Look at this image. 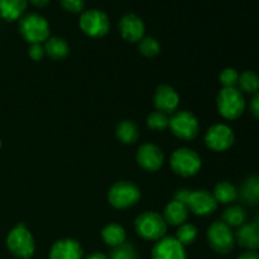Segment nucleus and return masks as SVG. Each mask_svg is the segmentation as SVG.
<instances>
[{
	"mask_svg": "<svg viewBox=\"0 0 259 259\" xmlns=\"http://www.w3.org/2000/svg\"><path fill=\"white\" fill-rule=\"evenodd\" d=\"M19 33L28 43L37 45L45 43L50 38V23L43 15L29 13L19 19Z\"/></svg>",
	"mask_w": 259,
	"mask_h": 259,
	"instance_id": "nucleus-1",
	"label": "nucleus"
},
{
	"mask_svg": "<svg viewBox=\"0 0 259 259\" xmlns=\"http://www.w3.org/2000/svg\"><path fill=\"white\" fill-rule=\"evenodd\" d=\"M136 232L142 239L158 242L167 232V223L163 217L156 211H144L136 218Z\"/></svg>",
	"mask_w": 259,
	"mask_h": 259,
	"instance_id": "nucleus-2",
	"label": "nucleus"
},
{
	"mask_svg": "<svg viewBox=\"0 0 259 259\" xmlns=\"http://www.w3.org/2000/svg\"><path fill=\"white\" fill-rule=\"evenodd\" d=\"M7 247L17 259H29L35 252V242L32 233L24 224L13 228L7 237Z\"/></svg>",
	"mask_w": 259,
	"mask_h": 259,
	"instance_id": "nucleus-3",
	"label": "nucleus"
},
{
	"mask_svg": "<svg viewBox=\"0 0 259 259\" xmlns=\"http://www.w3.org/2000/svg\"><path fill=\"white\" fill-rule=\"evenodd\" d=\"M217 106L223 118L227 120H235L244 113V95L237 88H223L218 94Z\"/></svg>",
	"mask_w": 259,
	"mask_h": 259,
	"instance_id": "nucleus-4",
	"label": "nucleus"
},
{
	"mask_svg": "<svg viewBox=\"0 0 259 259\" xmlns=\"http://www.w3.org/2000/svg\"><path fill=\"white\" fill-rule=\"evenodd\" d=\"M141 190L132 181H118L110 187L108 192V201L118 210L129 209L138 204L141 200Z\"/></svg>",
	"mask_w": 259,
	"mask_h": 259,
	"instance_id": "nucleus-5",
	"label": "nucleus"
},
{
	"mask_svg": "<svg viewBox=\"0 0 259 259\" xmlns=\"http://www.w3.org/2000/svg\"><path fill=\"white\" fill-rule=\"evenodd\" d=\"M172 171L181 177H192L201 169L202 161L197 152L190 148H179L169 159Z\"/></svg>",
	"mask_w": 259,
	"mask_h": 259,
	"instance_id": "nucleus-6",
	"label": "nucleus"
},
{
	"mask_svg": "<svg viewBox=\"0 0 259 259\" xmlns=\"http://www.w3.org/2000/svg\"><path fill=\"white\" fill-rule=\"evenodd\" d=\"M206 238L210 248L219 254H228L234 248V233H233L232 228L228 227L223 220H218L210 225L206 233Z\"/></svg>",
	"mask_w": 259,
	"mask_h": 259,
	"instance_id": "nucleus-7",
	"label": "nucleus"
},
{
	"mask_svg": "<svg viewBox=\"0 0 259 259\" xmlns=\"http://www.w3.org/2000/svg\"><path fill=\"white\" fill-rule=\"evenodd\" d=\"M169 129L176 138L181 141H194L200 131V124L196 116L186 110L174 113L169 118Z\"/></svg>",
	"mask_w": 259,
	"mask_h": 259,
	"instance_id": "nucleus-8",
	"label": "nucleus"
},
{
	"mask_svg": "<svg viewBox=\"0 0 259 259\" xmlns=\"http://www.w3.org/2000/svg\"><path fill=\"white\" fill-rule=\"evenodd\" d=\"M80 29L91 38H101L110 30V20L104 12L99 9H89L82 12L78 20Z\"/></svg>",
	"mask_w": 259,
	"mask_h": 259,
	"instance_id": "nucleus-9",
	"label": "nucleus"
},
{
	"mask_svg": "<svg viewBox=\"0 0 259 259\" xmlns=\"http://www.w3.org/2000/svg\"><path fill=\"white\" fill-rule=\"evenodd\" d=\"M234 141V132L227 124H214L205 133V144L214 152L228 151Z\"/></svg>",
	"mask_w": 259,
	"mask_h": 259,
	"instance_id": "nucleus-10",
	"label": "nucleus"
},
{
	"mask_svg": "<svg viewBox=\"0 0 259 259\" xmlns=\"http://www.w3.org/2000/svg\"><path fill=\"white\" fill-rule=\"evenodd\" d=\"M186 205L190 211L197 217H209L218 209V201L207 190H191Z\"/></svg>",
	"mask_w": 259,
	"mask_h": 259,
	"instance_id": "nucleus-11",
	"label": "nucleus"
},
{
	"mask_svg": "<svg viewBox=\"0 0 259 259\" xmlns=\"http://www.w3.org/2000/svg\"><path fill=\"white\" fill-rule=\"evenodd\" d=\"M136 159L143 169L148 172H156L163 166L164 153L156 144L144 143L137 151Z\"/></svg>",
	"mask_w": 259,
	"mask_h": 259,
	"instance_id": "nucleus-12",
	"label": "nucleus"
},
{
	"mask_svg": "<svg viewBox=\"0 0 259 259\" xmlns=\"http://www.w3.org/2000/svg\"><path fill=\"white\" fill-rule=\"evenodd\" d=\"M118 28L123 39L131 43L139 42L144 37V33H146L144 22L142 20L141 17H138L134 13L124 14L119 20Z\"/></svg>",
	"mask_w": 259,
	"mask_h": 259,
	"instance_id": "nucleus-13",
	"label": "nucleus"
},
{
	"mask_svg": "<svg viewBox=\"0 0 259 259\" xmlns=\"http://www.w3.org/2000/svg\"><path fill=\"white\" fill-rule=\"evenodd\" d=\"M152 259H187L186 249L175 237H163L154 244Z\"/></svg>",
	"mask_w": 259,
	"mask_h": 259,
	"instance_id": "nucleus-14",
	"label": "nucleus"
},
{
	"mask_svg": "<svg viewBox=\"0 0 259 259\" xmlns=\"http://www.w3.org/2000/svg\"><path fill=\"white\" fill-rule=\"evenodd\" d=\"M154 106L158 111L164 114H174L179 109L180 95L172 86L159 85L154 91Z\"/></svg>",
	"mask_w": 259,
	"mask_h": 259,
	"instance_id": "nucleus-15",
	"label": "nucleus"
},
{
	"mask_svg": "<svg viewBox=\"0 0 259 259\" xmlns=\"http://www.w3.org/2000/svg\"><path fill=\"white\" fill-rule=\"evenodd\" d=\"M82 247L72 238L57 240L50 250V259H82Z\"/></svg>",
	"mask_w": 259,
	"mask_h": 259,
	"instance_id": "nucleus-16",
	"label": "nucleus"
},
{
	"mask_svg": "<svg viewBox=\"0 0 259 259\" xmlns=\"http://www.w3.org/2000/svg\"><path fill=\"white\" fill-rule=\"evenodd\" d=\"M235 242L247 250L259 248V225L255 223H244L235 233Z\"/></svg>",
	"mask_w": 259,
	"mask_h": 259,
	"instance_id": "nucleus-17",
	"label": "nucleus"
},
{
	"mask_svg": "<svg viewBox=\"0 0 259 259\" xmlns=\"http://www.w3.org/2000/svg\"><path fill=\"white\" fill-rule=\"evenodd\" d=\"M189 207L187 205L182 204V202L174 201L168 202L164 207L163 211V219L167 223V225H172V227H180V225L185 224L189 218Z\"/></svg>",
	"mask_w": 259,
	"mask_h": 259,
	"instance_id": "nucleus-18",
	"label": "nucleus"
},
{
	"mask_svg": "<svg viewBox=\"0 0 259 259\" xmlns=\"http://www.w3.org/2000/svg\"><path fill=\"white\" fill-rule=\"evenodd\" d=\"M28 0H0V17L7 22H14L24 15Z\"/></svg>",
	"mask_w": 259,
	"mask_h": 259,
	"instance_id": "nucleus-19",
	"label": "nucleus"
},
{
	"mask_svg": "<svg viewBox=\"0 0 259 259\" xmlns=\"http://www.w3.org/2000/svg\"><path fill=\"white\" fill-rule=\"evenodd\" d=\"M43 47H45L46 56L53 61L63 60L70 53V46L61 37H50L45 42Z\"/></svg>",
	"mask_w": 259,
	"mask_h": 259,
	"instance_id": "nucleus-20",
	"label": "nucleus"
},
{
	"mask_svg": "<svg viewBox=\"0 0 259 259\" xmlns=\"http://www.w3.org/2000/svg\"><path fill=\"white\" fill-rule=\"evenodd\" d=\"M101 238L106 245L115 248L125 243L126 233L121 225L116 224V223H110L101 230Z\"/></svg>",
	"mask_w": 259,
	"mask_h": 259,
	"instance_id": "nucleus-21",
	"label": "nucleus"
},
{
	"mask_svg": "<svg viewBox=\"0 0 259 259\" xmlns=\"http://www.w3.org/2000/svg\"><path fill=\"white\" fill-rule=\"evenodd\" d=\"M212 195H214L218 204L220 202V204L228 205V204H232V202H234L235 200L238 199L239 192H238L237 187H235L232 182L222 181L219 182V184H217Z\"/></svg>",
	"mask_w": 259,
	"mask_h": 259,
	"instance_id": "nucleus-22",
	"label": "nucleus"
},
{
	"mask_svg": "<svg viewBox=\"0 0 259 259\" xmlns=\"http://www.w3.org/2000/svg\"><path fill=\"white\" fill-rule=\"evenodd\" d=\"M116 138L124 144H133L139 138V129L132 120H123L116 125Z\"/></svg>",
	"mask_w": 259,
	"mask_h": 259,
	"instance_id": "nucleus-23",
	"label": "nucleus"
},
{
	"mask_svg": "<svg viewBox=\"0 0 259 259\" xmlns=\"http://www.w3.org/2000/svg\"><path fill=\"white\" fill-rule=\"evenodd\" d=\"M240 197L249 205L259 204V177L250 176L243 182L240 189Z\"/></svg>",
	"mask_w": 259,
	"mask_h": 259,
	"instance_id": "nucleus-24",
	"label": "nucleus"
},
{
	"mask_svg": "<svg viewBox=\"0 0 259 259\" xmlns=\"http://www.w3.org/2000/svg\"><path fill=\"white\" fill-rule=\"evenodd\" d=\"M245 219H247V212L242 206H238V205H232L223 212V222L230 228L242 227L245 223Z\"/></svg>",
	"mask_w": 259,
	"mask_h": 259,
	"instance_id": "nucleus-25",
	"label": "nucleus"
},
{
	"mask_svg": "<svg viewBox=\"0 0 259 259\" xmlns=\"http://www.w3.org/2000/svg\"><path fill=\"white\" fill-rule=\"evenodd\" d=\"M238 85H239V90L245 94H253L259 91V76L254 71H244L239 75V80H238Z\"/></svg>",
	"mask_w": 259,
	"mask_h": 259,
	"instance_id": "nucleus-26",
	"label": "nucleus"
},
{
	"mask_svg": "<svg viewBox=\"0 0 259 259\" xmlns=\"http://www.w3.org/2000/svg\"><path fill=\"white\" fill-rule=\"evenodd\" d=\"M197 234H199V230H197V228L194 224L185 223V224L180 225L175 238L185 247V245L192 244L196 240Z\"/></svg>",
	"mask_w": 259,
	"mask_h": 259,
	"instance_id": "nucleus-27",
	"label": "nucleus"
},
{
	"mask_svg": "<svg viewBox=\"0 0 259 259\" xmlns=\"http://www.w3.org/2000/svg\"><path fill=\"white\" fill-rule=\"evenodd\" d=\"M147 126L151 131L163 132L169 126V118L167 114L156 110L147 116Z\"/></svg>",
	"mask_w": 259,
	"mask_h": 259,
	"instance_id": "nucleus-28",
	"label": "nucleus"
},
{
	"mask_svg": "<svg viewBox=\"0 0 259 259\" xmlns=\"http://www.w3.org/2000/svg\"><path fill=\"white\" fill-rule=\"evenodd\" d=\"M139 52L144 56V57H156L161 51V45L156 38L147 35L139 40Z\"/></svg>",
	"mask_w": 259,
	"mask_h": 259,
	"instance_id": "nucleus-29",
	"label": "nucleus"
},
{
	"mask_svg": "<svg viewBox=\"0 0 259 259\" xmlns=\"http://www.w3.org/2000/svg\"><path fill=\"white\" fill-rule=\"evenodd\" d=\"M110 259H138L136 248L129 243H123L119 247L113 248L110 253Z\"/></svg>",
	"mask_w": 259,
	"mask_h": 259,
	"instance_id": "nucleus-30",
	"label": "nucleus"
},
{
	"mask_svg": "<svg viewBox=\"0 0 259 259\" xmlns=\"http://www.w3.org/2000/svg\"><path fill=\"white\" fill-rule=\"evenodd\" d=\"M219 80L224 88H235L238 85V80H239V73L235 68L228 67L222 71Z\"/></svg>",
	"mask_w": 259,
	"mask_h": 259,
	"instance_id": "nucleus-31",
	"label": "nucleus"
},
{
	"mask_svg": "<svg viewBox=\"0 0 259 259\" xmlns=\"http://www.w3.org/2000/svg\"><path fill=\"white\" fill-rule=\"evenodd\" d=\"M60 3L63 9L72 14L82 13L83 8H85V0H60Z\"/></svg>",
	"mask_w": 259,
	"mask_h": 259,
	"instance_id": "nucleus-32",
	"label": "nucleus"
},
{
	"mask_svg": "<svg viewBox=\"0 0 259 259\" xmlns=\"http://www.w3.org/2000/svg\"><path fill=\"white\" fill-rule=\"evenodd\" d=\"M28 55H29V57L33 61H42L43 57L46 56L45 47L42 45H39V43H37V45H30L29 50H28Z\"/></svg>",
	"mask_w": 259,
	"mask_h": 259,
	"instance_id": "nucleus-33",
	"label": "nucleus"
},
{
	"mask_svg": "<svg viewBox=\"0 0 259 259\" xmlns=\"http://www.w3.org/2000/svg\"><path fill=\"white\" fill-rule=\"evenodd\" d=\"M190 192H191V190H189V189L177 190L176 194H175V200L186 205L187 200H189V196H190Z\"/></svg>",
	"mask_w": 259,
	"mask_h": 259,
	"instance_id": "nucleus-34",
	"label": "nucleus"
},
{
	"mask_svg": "<svg viewBox=\"0 0 259 259\" xmlns=\"http://www.w3.org/2000/svg\"><path fill=\"white\" fill-rule=\"evenodd\" d=\"M249 109H250V113L253 114V116H255V118L259 119V91L253 95L252 100H250Z\"/></svg>",
	"mask_w": 259,
	"mask_h": 259,
	"instance_id": "nucleus-35",
	"label": "nucleus"
},
{
	"mask_svg": "<svg viewBox=\"0 0 259 259\" xmlns=\"http://www.w3.org/2000/svg\"><path fill=\"white\" fill-rule=\"evenodd\" d=\"M237 259H259V253L255 250H247V252L242 253Z\"/></svg>",
	"mask_w": 259,
	"mask_h": 259,
	"instance_id": "nucleus-36",
	"label": "nucleus"
},
{
	"mask_svg": "<svg viewBox=\"0 0 259 259\" xmlns=\"http://www.w3.org/2000/svg\"><path fill=\"white\" fill-rule=\"evenodd\" d=\"M28 2L32 3L34 7H38V8H45L46 5L50 4L51 0H28Z\"/></svg>",
	"mask_w": 259,
	"mask_h": 259,
	"instance_id": "nucleus-37",
	"label": "nucleus"
},
{
	"mask_svg": "<svg viewBox=\"0 0 259 259\" xmlns=\"http://www.w3.org/2000/svg\"><path fill=\"white\" fill-rule=\"evenodd\" d=\"M85 259H110L108 257V255L103 254V253H93V254L88 255Z\"/></svg>",
	"mask_w": 259,
	"mask_h": 259,
	"instance_id": "nucleus-38",
	"label": "nucleus"
},
{
	"mask_svg": "<svg viewBox=\"0 0 259 259\" xmlns=\"http://www.w3.org/2000/svg\"><path fill=\"white\" fill-rule=\"evenodd\" d=\"M254 223H255V224H258V225H259V217L257 218V219H255V222H254Z\"/></svg>",
	"mask_w": 259,
	"mask_h": 259,
	"instance_id": "nucleus-39",
	"label": "nucleus"
}]
</instances>
